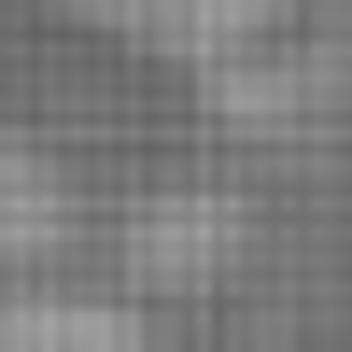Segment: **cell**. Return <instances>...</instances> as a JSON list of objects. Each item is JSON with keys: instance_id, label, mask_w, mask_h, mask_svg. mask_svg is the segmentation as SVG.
<instances>
[{"instance_id": "cell-1", "label": "cell", "mask_w": 352, "mask_h": 352, "mask_svg": "<svg viewBox=\"0 0 352 352\" xmlns=\"http://www.w3.org/2000/svg\"><path fill=\"white\" fill-rule=\"evenodd\" d=\"M0 352H155L113 296H0Z\"/></svg>"}, {"instance_id": "cell-2", "label": "cell", "mask_w": 352, "mask_h": 352, "mask_svg": "<svg viewBox=\"0 0 352 352\" xmlns=\"http://www.w3.org/2000/svg\"><path fill=\"white\" fill-rule=\"evenodd\" d=\"M56 226H71V197H56V184H43V169H28V155H14V141H0V254H43V240H56Z\"/></svg>"}]
</instances>
